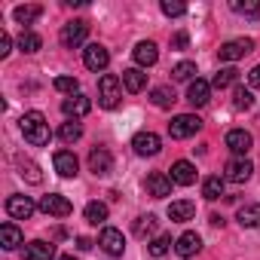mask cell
Instances as JSON below:
<instances>
[{
    "label": "cell",
    "mask_w": 260,
    "mask_h": 260,
    "mask_svg": "<svg viewBox=\"0 0 260 260\" xmlns=\"http://www.w3.org/2000/svg\"><path fill=\"white\" fill-rule=\"evenodd\" d=\"M248 86H251V89H260V64L248 71Z\"/></svg>",
    "instance_id": "43"
},
{
    "label": "cell",
    "mask_w": 260,
    "mask_h": 260,
    "mask_svg": "<svg viewBox=\"0 0 260 260\" xmlns=\"http://www.w3.org/2000/svg\"><path fill=\"white\" fill-rule=\"evenodd\" d=\"M150 101H153L156 107H172V104L178 101V95H175L172 86H156V89L150 92Z\"/></svg>",
    "instance_id": "29"
},
{
    "label": "cell",
    "mask_w": 260,
    "mask_h": 260,
    "mask_svg": "<svg viewBox=\"0 0 260 260\" xmlns=\"http://www.w3.org/2000/svg\"><path fill=\"white\" fill-rule=\"evenodd\" d=\"M22 242H25V236H22V230L16 223H4V226H0V245H4L7 251H16Z\"/></svg>",
    "instance_id": "24"
},
{
    "label": "cell",
    "mask_w": 260,
    "mask_h": 260,
    "mask_svg": "<svg viewBox=\"0 0 260 260\" xmlns=\"http://www.w3.org/2000/svg\"><path fill=\"white\" fill-rule=\"evenodd\" d=\"M251 172H254V162H251V159H245V156H236V159H230V162H226L223 178H226V181H233V184H245V181L251 178Z\"/></svg>",
    "instance_id": "7"
},
{
    "label": "cell",
    "mask_w": 260,
    "mask_h": 260,
    "mask_svg": "<svg viewBox=\"0 0 260 260\" xmlns=\"http://www.w3.org/2000/svg\"><path fill=\"white\" fill-rule=\"evenodd\" d=\"M132 55H135V61H138L141 68H153V64H156V58H159V52H156V43H153V40L138 43Z\"/></svg>",
    "instance_id": "22"
},
{
    "label": "cell",
    "mask_w": 260,
    "mask_h": 260,
    "mask_svg": "<svg viewBox=\"0 0 260 260\" xmlns=\"http://www.w3.org/2000/svg\"><path fill=\"white\" fill-rule=\"evenodd\" d=\"M175 184H181V187H190V184H196V166L193 162H187V159H178L175 166H172V175H169Z\"/></svg>",
    "instance_id": "17"
},
{
    "label": "cell",
    "mask_w": 260,
    "mask_h": 260,
    "mask_svg": "<svg viewBox=\"0 0 260 260\" xmlns=\"http://www.w3.org/2000/svg\"><path fill=\"white\" fill-rule=\"evenodd\" d=\"M55 257V245L52 242H43V239H34L25 245V260H52Z\"/></svg>",
    "instance_id": "18"
},
{
    "label": "cell",
    "mask_w": 260,
    "mask_h": 260,
    "mask_svg": "<svg viewBox=\"0 0 260 260\" xmlns=\"http://www.w3.org/2000/svg\"><path fill=\"white\" fill-rule=\"evenodd\" d=\"M226 147L236 156H245L251 150V132H245V128H233V132H226Z\"/></svg>",
    "instance_id": "19"
},
{
    "label": "cell",
    "mask_w": 260,
    "mask_h": 260,
    "mask_svg": "<svg viewBox=\"0 0 260 260\" xmlns=\"http://www.w3.org/2000/svg\"><path fill=\"white\" fill-rule=\"evenodd\" d=\"M208 95H211V83L208 80H193L190 83V89H187V101L193 104V107H205L208 104Z\"/></svg>",
    "instance_id": "16"
},
{
    "label": "cell",
    "mask_w": 260,
    "mask_h": 260,
    "mask_svg": "<svg viewBox=\"0 0 260 260\" xmlns=\"http://www.w3.org/2000/svg\"><path fill=\"white\" fill-rule=\"evenodd\" d=\"M89 110H92V101H89L86 95H71V98L61 101V113H64L68 119H80V116H86Z\"/></svg>",
    "instance_id": "12"
},
{
    "label": "cell",
    "mask_w": 260,
    "mask_h": 260,
    "mask_svg": "<svg viewBox=\"0 0 260 260\" xmlns=\"http://www.w3.org/2000/svg\"><path fill=\"white\" fill-rule=\"evenodd\" d=\"M236 80H239V71H236V68H220V71L214 74L211 86H214V89H226V86H233Z\"/></svg>",
    "instance_id": "33"
},
{
    "label": "cell",
    "mask_w": 260,
    "mask_h": 260,
    "mask_svg": "<svg viewBox=\"0 0 260 260\" xmlns=\"http://www.w3.org/2000/svg\"><path fill=\"white\" fill-rule=\"evenodd\" d=\"M169 245H172V239H169V236H156V239L147 245V251H150L153 257H166V254H169Z\"/></svg>",
    "instance_id": "39"
},
{
    "label": "cell",
    "mask_w": 260,
    "mask_h": 260,
    "mask_svg": "<svg viewBox=\"0 0 260 260\" xmlns=\"http://www.w3.org/2000/svg\"><path fill=\"white\" fill-rule=\"evenodd\" d=\"M172 178L166 175V172H150L147 175V181H144V187H147V193L153 196V199H166L169 193H172Z\"/></svg>",
    "instance_id": "11"
},
{
    "label": "cell",
    "mask_w": 260,
    "mask_h": 260,
    "mask_svg": "<svg viewBox=\"0 0 260 260\" xmlns=\"http://www.w3.org/2000/svg\"><path fill=\"white\" fill-rule=\"evenodd\" d=\"M77 248H80V251H89V248H92V242H89L86 236H80V239H77Z\"/></svg>",
    "instance_id": "44"
},
{
    "label": "cell",
    "mask_w": 260,
    "mask_h": 260,
    "mask_svg": "<svg viewBox=\"0 0 260 260\" xmlns=\"http://www.w3.org/2000/svg\"><path fill=\"white\" fill-rule=\"evenodd\" d=\"M202 196H205V199H211V202H214V199H220V196H223V178H220V175L205 178V181H202Z\"/></svg>",
    "instance_id": "30"
},
{
    "label": "cell",
    "mask_w": 260,
    "mask_h": 260,
    "mask_svg": "<svg viewBox=\"0 0 260 260\" xmlns=\"http://www.w3.org/2000/svg\"><path fill=\"white\" fill-rule=\"evenodd\" d=\"M86 37H89V25L80 22V19H74L61 28V46L64 49H77L80 43H86Z\"/></svg>",
    "instance_id": "5"
},
{
    "label": "cell",
    "mask_w": 260,
    "mask_h": 260,
    "mask_svg": "<svg viewBox=\"0 0 260 260\" xmlns=\"http://www.w3.org/2000/svg\"><path fill=\"white\" fill-rule=\"evenodd\" d=\"M187 40H190L187 31H178V34L172 37V49H187Z\"/></svg>",
    "instance_id": "42"
},
{
    "label": "cell",
    "mask_w": 260,
    "mask_h": 260,
    "mask_svg": "<svg viewBox=\"0 0 260 260\" xmlns=\"http://www.w3.org/2000/svg\"><path fill=\"white\" fill-rule=\"evenodd\" d=\"M233 104H236L239 110H251V107H254V95H251V89L236 86V92H233Z\"/></svg>",
    "instance_id": "35"
},
{
    "label": "cell",
    "mask_w": 260,
    "mask_h": 260,
    "mask_svg": "<svg viewBox=\"0 0 260 260\" xmlns=\"http://www.w3.org/2000/svg\"><path fill=\"white\" fill-rule=\"evenodd\" d=\"M132 147H135L138 156H156V153L162 150V141H159V135H153V132H138V135L132 138Z\"/></svg>",
    "instance_id": "10"
},
{
    "label": "cell",
    "mask_w": 260,
    "mask_h": 260,
    "mask_svg": "<svg viewBox=\"0 0 260 260\" xmlns=\"http://www.w3.org/2000/svg\"><path fill=\"white\" fill-rule=\"evenodd\" d=\"M162 13H166L169 19H178V16L187 13V7H184V4H175V0H162Z\"/></svg>",
    "instance_id": "40"
},
{
    "label": "cell",
    "mask_w": 260,
    "mask_h": 260,
    "mask_svg": "<svg viewBox=\"0 0 260 260\" xmlns=\"http://www.w3.org/2000/svg\"><path fill=\"white\" fill-rule=\"evenodd\" d=\"M83 217H86L92 226H98V223H104V220H107V205H104V202H89V205H86V211H83Z\"/></svg>",
    "instance_id": "31"
},
{
    "label": "cell",
    "mask_w": 260,
    "mask_h": 260,
    "mask_svg": "<svg viewBox=\"0 0 260 260\" xmlns=\"http://www.w3.org/2000/svg\"><path fill=\"white\" fill-rule=\"evenodd\" d=\"M34 202L28 199V196H10L7 199V214L10 217H16V220H28L31 214H34Z\"/></svg>",
    "instance_id": "14"
},
{
    "label": "cell",
    "mask_w": 260,
    "mask_h": 260,
    "mask_svg": "<svg viewBox=\"0 0 260 260\" xmlns=\"http://www.w3.org/2000/svg\"><path fill=\"white\" fill-rule=\"evenodd\" d=\"M37 208H40L43 214H49V217H71V214H74L71 199H64V196H58V193L43 196V199L37 202Z\"/></svg>",
    "instance_id": "4"
},
{
    "label": "cell",
    "mask_w": 260,
    "mask_h": 260,
    "mask_svg": "<svg viewBox=\"0 0 260 260\" xmlns=\"http://www.w3.org/2000/svg\"><path fill=\"white\" fill-rule=\"evenodd\" d=\"M52 86H55L58 92H64V95H80V80H77V77H55Z\"/></svg>",
    "instance_id": "34"
},
{
    "label": "cell",
    "mask_w": 260,
    "mask_h": 260,
    "mask_svg": "<svg viewBox=\"0 0 260 260\" xmlns=\"http://www.w3.org/2000/svg\"><path fill=\"white\" fill-rule=\"evenodd\" d=\"M175 251H178V257H184V260L196 257V254L202 251V239H199V233H184V236H178Z\"/></svg>",
    "instance_id": "15"
},
{
    "label": "cell",
    "mask_w": 260,
    "mask_h": 260,
    "mask_svg": "<svg viewBox=\"0 0 260 260\" xmlns=\"http://www.w3.org/2000/svg\"><path fill=\"white\" fill-rule=\"evenodd\" d=\"M122 86L132 92V95H138V92H144V86H147V74H144L141 68H128V71H122Z\"/></svg>",
    "instance_id": "21"
},
{
    "label": "cell",
    "mask_w": 260,
    "mask_h": 260,
    "mask_svg": "<svg viewBox=\"0 0 260 260\" xmlns=\"http://www.w3.org/2000/svg\"><path fill=\"white\" fill-rule=\"evenodd\" d=\"M19 175H22L28 184H43V172H40V166L31 162V159H22V156H19Z\"/></svg>",
    "instance_id": "26"
},
{
    "label": "cell",
    "mask_w": 260,
    "mask_h": 260,
    "mask_svg": "<svg viewBox=\"0 0 260 260\" xmlns=\"http://www.w3.org/2000/svg\"><path fill=\"white\" fill-rule=\"evenodd\" d=\"M236 220H239L242 226H248V230L260 226V202H248V205H242V208L236 211Z\"/></svg>",
    "instance_id": "25"
},
{
    "label": "cell",
    "mask_w": 260,
    "mask_h": 260,
    "mask_svg": "<svg viewBox=\"0 0 260 260\" xmlns=\"http://www.w3.org/2000/svg\"><path fill=\"white\" fill-rule=\"evenodd\" d=\"M40 46H43L40 34H34V31H22V37H19V49H22V52L34 55V52H40Z\"/></svg>",
    "instance_id": "32"
},
{
    "label": "cell",
    "mask_w": 260,
    "mask_h": 260,
    "mask_svg": "<svg viewBox=\"0 0 260 260\" xmlns=\"http://www.w3.org/2000/svg\"><path fill=\"white\" fill-rule=\"evenodd\" d=\"M52 162H55V172H58L61 178H74L77 169H80V162H77V156H74L71 150H58V153L52 156Z\"/></svg>",
    "instance_id": "20"
},
{
    "label": "cell",
    "mask_w": 260,
    "mask_h": 260,
    "mask_svg": "<svg viewBox=\"0 0 260 260\" xmlns=\"http://www.w3.org/2000/svg\"><path fill=\"white\" fill-rule=\"evenodd\" d=\"M58 138H61L64 144H74V141H80V138H83V125H80L77 119H68V122H61V128H58Z\"/></svg>",
    "instance_id": "27"
},
{
    "label": "cell",
    "mask_w": 260,
    "mask_h": 260,
    "mask_svg": "<svg viewBox=\"0 0 260 260\" xmlns=\"http://www.w3.org/2000/svg\"><path fill=\"white\" fill-rule=\"evenodd\" d=\"M19 128H22V135H25V141H28L31 147H46L49 138H52L49 122H46V116H43L40 110H28V113L19 119Z\"/></svg>",
    "instance_id": "1"
},
{
    "label": "cell",
    "mask_w": 260,
    "mask_h": 260,
    "mask_svg": "<svg viewBox=\"0 0 260 260\" xmlns=\"http://www.w3.org/2000/svg\"><path fill=\"white\" fill-rule=\"evenodd\" d=\"M98 245H101L104 254H110V257H122V251H125V239H122V233L113 230V226H104V230H101Z\"/></svg>",
    "instance_id": "8"
},
{
    "label": "cell",
    "mask_w": 260,
    "mask_h": 260,
    "mask_svg": "<svg viewBox=\"0 0 260 260\" xmlns=\"http://www.w3.org/2000/svg\"><path fill=\"white\" fill-rule=\"evenodd\" d=\"M251 49H254V40H248V37H239V40H230V43H223V46L217 49V55H220V61H239V58H245Z\"/></svg>",
    "instance_id": "6"
},
{
    "label": "cell",
    "mask_w": 260,
    "mask_h": 260,
    "mask_svg": "<svg viewBox=\"0 0 260 260\" xmlns=\"http://www.w3.org/2000/svg\"><path fill=\"white\" fill-rule=\"evenodd\" d=\"M236 13H242V16H251V19H260V4H254V0H245V4H242V0H233V4H230Z\"/></svg>",
    "instance_id": "38"
},
{
    "label": "cell",
    "mask_w": 260,
    "mask_h": 260,
    "mask_svg": "<svg viewBox=\"0 0 260 260\" xmlns=\"http://www.w3.org/2000/svg\"><path fill=\"white\" fill-rule=\"evenodd\" d=\"M199 128H202V119H199L196 113H181V116H175V119L169 122V135H172L175 141H184V138H193Z\"/></svg>",
    "instance_id": "3"
},
{
    "label": "cell",
    "mask_w": 260,
    "mask_h": 260,
    "mask_svg": "<svg viewBox=\"0 0 260 260\" xmlns=\"http://www.w3.org/2000/svg\"><path fill=\"white\" fill-rule=\"evenodd\" d=\"M40 16H43V7H37V4H28V7H16V22H19V25H34Z\"/></svg>",
    "instance_id": "28"
},
{
    "label": "cell",
    "mask_w": 260,
    "mask_h": 260,
    "mask_svg": "<svg viewBox=\"0 0 260 260\" xmlns=\"http://www.w3.org/2000/svg\"><path fill=\"white\" fill-rule=\"evenodd\" d=\"M83 64H86L89 71H104V68L110 64V52H107L101 43H89V46L83 49Z\"/></svg>",
    "instance_id": "9"
},
{
    "label": "cell",
    "mask_w": 260,
    "mask_h": 260,
    "mask_svg": "<svg viewBox=\"0 0 260 260\" xmlns=\"http://www.w3.org/2000/svg\"><path fill=\"white\" fill-rule=\"evenodd\" d=\"M156 226H159V220L153 217V214H144V217H138L135 220V236H150V233H156Z\"/></svg>",
    "instance_id": "36"
},
{
    "label": "cell",
    "mask_w": 260,
    "mask_h": 260,
    "mask_svg": "<svg viewBox=\"0 0 260 260\" xmlns=\"http://www.w3.org/2000/svg\"><path fill=\"white\" fill-rule=\"evenodd\" d=\"M119 101H122V80L116 74H104L98 80V104L104 110H113L119 107Z\"/></svg>",
    "instance_id": "2"
},
{
    "label": "cell",
    "mask_w": 260,
    "mask_h": 260,
    "mask_svg": "<svg viewBox=\"0 0 260 260\" xmlns=\"http://www.w3.org/2000/svg\"><path fill=\"white\" fill-rule=\"evenodd\" d=\"M89 169H92L98 178L110 175V172H113V156H110V150H104V147H95V150L89 153Z\"/></svg>",
    "instance_id": "13"
},
{
    "label": "cell",
    "mask_w": 260,
    "mask_h": 260,
    "mask_svg": "<svg viewBox=\"0 0 260 260\" xmlns=\"http://www.w3.org/2000/svg\"><path fill=\"white\" fill-rule=\"evenodd\" d=\"M10 46H13L10 34H7V31H0V58H7V55H10Z\"/></svg>",
    "instance_id": "41"
},
{
    "label": "cell",
    "mask_w": 260,
    "mask_h": 260,
    "mask_svg": "<svg viewBox=\"0 0 260 260\" xmlns=\"http://www.w3.org/2000/svg\"><path fill=\"white\" fill-rule=\"evenodd\" d=\"M58 260H77V257H74V254H61Z\"/></svg>",
    "instance_id": "45"
},
{
    "label": "cell",
    "mask_w": 260,
    "mask_h": 260,
    "mask_svg": "<svg viewBox=\"0 0 260 260\" xmlns=\"http://www.w3.org/2000/svg\"><path fill=\"white\" fill-rule=\"evenodd\" d=\"M193 74H196V64L193 61H181V64H175L172 68V80H181V83H193Z\"/></svg>",
    "instance_id": "37"
},
{
    "label": "cell",
    "mask_w": 260,
    "mask_h": 260,
    "mask_svg": "<svg viewBox=\"0 0 260 260\" xmlns=\"http://www.w3.org/2000/svg\"><path fill=\"white\" fill-rule=\"evenodd\" d=\"M193 214H196V205L190 199H178V202L169 205V217L175 223H187V220H193Z\"/></svg>",
    "instance_id": "23"
}]
</instances>
